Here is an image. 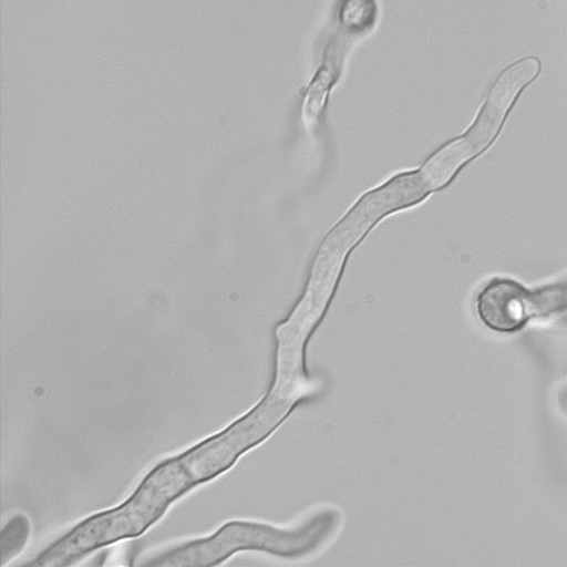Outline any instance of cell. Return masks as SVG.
<instances>
[{
  "label": "cell",
  "mask_w": 567,
  "mask_h": 567,
  "mask_svg": "<svg viewBox=\"0 0 567 567\" xmlns=\"http://www.w3.org/2000/svg\"><path fill=\"white\" fill-rule=\"evenodd\" d=\"M261 439L246 414L220 432L154 466L127 499L83 519L28 566H69L87 554L145 533L181 496L229 470Z\"/></svg>",
  "instance_id": "6da1fadb"
},
{
  "label": "cell",
  "mask_w": 567,
  "mask_h": 567,
  "mask_svg": "<svg viewBox=\"0 0 567 567\" xmlns=\"http://www.w3.org/2000/svg\"><path fill=\"white\" fill-rule=\"evenodd\" d=\"M538 71L537 59L528 56L511 64L498 75L468 131L480 143L487 146L493 141L518 93Z\"/></svg>",
  "instance_id": "7a4b0ae2"
},
{
  "label": "cell",
  "mask_w": 567,
  "mask_h": 567,
  "mask_svg": "<svg viewBox=\"0 0 567 567\" xmlns=\"http://www.w3.org/2000/svg\"><path fill=\"white\" fill-rule=\"evenodd\" d=\"M476 308L488 328L502 332L519 329L534 316L530 291L508 278L492 279L480 291Z\"/></svg>",
  "instance_id": "3957f363"
},
{
  "label": "cell",
  "mask_w": 567,
  "mask_h": 567,
  "mask_svg": "<svg viewBox=\"0 0 567 567\" xmlns=\"http://www.w3.org/2000/svg\"><path fill=\"white\" fill-rule=\"evenodd\" d=\"M30 530V522L23 514H16L4 525L0 535L1 566H4L24 548Z\"/></svg>",
  "instance_id": "277c9868"
},
{
  "label": "cell",
  "mask_w": 567,
  "mask_h": 567,
  "mask_svg": "<svg viewBox=\"0 0 567 567\" xmlns=\"http://www.w3.org/2000/svg\"><path fill=\"white\" fill-rule=\"evenodd\" d=\"M530 292L534 316H545L567 308V280Z\"/></svg>",
  "instance_id": "5b68a950"
}]
</instances>
